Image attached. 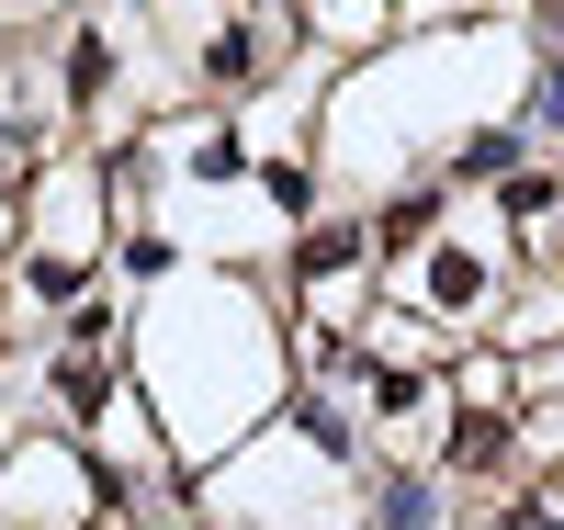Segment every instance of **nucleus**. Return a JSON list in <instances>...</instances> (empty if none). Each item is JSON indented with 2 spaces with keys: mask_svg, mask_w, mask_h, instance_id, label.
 I'll return each instance as SVG.
<instances>
[{
  "mask_svg": "<svg viewBox=\"0 0 564 530\" xmlns=\"http://www.w3.org/2000/svg\"><path fill=\"white\" fill-rule=\"evenodd\" d=\"M124 372L148 383V407L170 429V463H215L282 407L294 350H282L271 305L226 271H170L124 327Z\"/></svg>",
  "mask_w": 564,
  "mask_h": 530,
  "instance_id": "1",
  "label": "nucleus"
},
{
  "mask_svg": "<svg viewBox=\"0 0 564 530\" xmlns=\"http://www.w3.org/2000/svg\"><path fill=\"white\" fill-rule=\"evenodd\" d=\"M508 282H520V249H508V226H452V215H441V226H430V249L384 271V305L430 316L441 339H452V327L508 316Z\"/></svg>",
  "mask_w": 564,
  "mask_h": 530,
  "instance_id": "2",
  "label": "nucleus"
},
{
  "mask_svg": "<svg viewBox=\"0 0 564 530\" xmlns=\"http://www.w3.org/2000/svg\"><path fill=\"white\" fill-rule=\"evenodd\" d=\"M124 12H79L68 34H57V68H45V79H57V113L68 125H113L124 113Z\"/></svg>",
  "mask_w": 564,
  "mask_h": 530,
  "instance_id": "3",
  "label": "nucleus"
},
{
  "mask_svg": "<svg viewBox=\"0 0 564 530\" xmlns=\"http://www.w3.org/2000/svg\"><path fill=\"white\" fill-rule=\"evenodd\" d=\"M361 519L372 530H441L452 519V474L441 463H361Z\"/></svg>",
  "mask_w": 564,
  "mask_h": 530,
  "instance_id": "4",
  "label": "nucleus"
},
{
  "mask_svg": "<svg viewBox=\"0 0 564 530\" xmlns=\"http://www.w3.org/2000/svg\"><path fill=\"white\" fill-rule=\"evenodd\" d=\"M282 271H294V294H316V282H350L372 271V215H316L294 249H282Z\"/></svg>",
  "mask_w": 564,
  "mask_h": 530,
  "instance_id": "5",
  "label": "nucleus"
},
{
  "mask_svg": "<svg viewBox=\"0 0 564 530\" xmlns=\"http://www.w3.org/2000/svg\"><path fill=\"white\" fill-rule=\"evenodd\" d=\"M90 282H102V260H57V249H12V305L23 316H68Z\"/></svg>",
  "mask_w": 564,
  "mask_h": 530,
  "instance_id": "6",
  "label": "nucleus"
},
{
  "mask_svg": "<svg viewBox=\"0 0 564 530\" xmlns=\"http://www.w3.org/2000/svg\"><path fill=\"white\" fill-rule=\"evenodd\" d=\"M305 23H316V45H384L395 34V0H305Z\"/></svg>",
  "mask_w": 564,
  "mask_h": 530,
  "instance_id": "7",
  "label": "nucleus"
},
{
  "mask_svg": "<svg viewBox=\"0 0 564 530\" xmlns=\"http://www.w3.org/2000/svg\"><path fill=\"white\" fill-rule=\"evenodd\" d=\"M12 204H23V192H12V181H0V226H12Z\"/></svg>",
  "mask_w": 564,
  "mask_h": 530,
  "instance_id": "8",
  "label": "nucleus"
},
{
  "mask_svg": "<svg viewBox=\"0 0 564 530\" xmlns=\"http://www.w3.org/2000/svg\"><path fill=\"white\" fill-rule=\"evenodd\" d=\"M102 12H135V0H102Z\"/></svg>",
  "mask_w": 564,
  "mask_h": 530,
  "instance_id": "9",
  "label": "nucleus"
}]
</instances>
